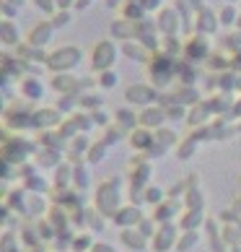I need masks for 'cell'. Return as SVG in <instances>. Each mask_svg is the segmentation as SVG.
<instances>
[{"mask_svg": "<svg viewBox=\"0 0 241 252\" xmlns=\"http://www.w3.org/2000/svg\"><path fill=\"white\" fill-rule=\"evenodd\" d=\"M145 73H148V81L153 83L156 89H166L171 83H177V76H179V60L166 55L163 50L153 52L151 60L145 63Z\"/></svg>", "mask_w": 241, "mask_h": 252, "instance_id": "cell-1", "label": "cell"}, {"mask_svg": "<svg viewBox=\"0 0 241 252\" xmlns=\"http://www.w3.org/2000/svg\"><path fill=\"white\" fill-rule=\"evenodd\" d=\"M83 63V50L78 44H60L47 52V60H44V68L50 73H73Z\"/></svg>", "mask_w": 241, "mask_h": 252, "instance_id": "cell-2", "label": "cell"}, {"mask_svg": "<svg viewBox=\"0 0 241 252\" xmlns=\"http://www.w3.org/2000/svg\"><path fill=\"white\" fill-rule=\"evenodd\" d=\"M117 39H99L94 42V47H91V55H88V68L91 73H101V70H112L119 55H122V47H117Z\"/></svg>", "mask_w": 241, "mask_h": 252, "instance_id": "cell-3", "label": "cell"}, {"mask_svg": "<svg viewBox=\"0 0 241 252\" xmlns=\"http://www.w3.org/2000/svg\"><path fill=\"white\" fill-rule=\"evenodd\" d=\"M3 125L5 133H24L34 127V107L31 101H18V104H5L3 109Z\"/></svg>", "mask_w": 241, "mask_h": 252, "instance_id": "cell-4", "label": "cell"}, {"mask_svg": "<svg viewBox=\"0 0 241 252\" xmlns=\"http://www.w3.org/2000/svg\"><path fill=\"white\" fill-rule=\"evenodd\" d=\"M119 200H122V192H119V177H109L107 182L99 185V190H96V208H99V213L114 219V213L122 208Z\"/></svg>", "mask_w": 241, "mask_h": 252, "instance_id": "cell-5", "label": "cell"}, {"mask_svg": "<svg viewBox=\"0 0 241 252\" xmlns=\"http://www.w3.org/2000/svg\"><path fill=\"white\" fill-rule=\"evenodd\" d=\"M161 99V89H156L151 81H137V83H130V86L125 89V104L130 107H151V104H159Z\"/></svg>", "mask_w": 241, "mask_h": 252, "instance_id": "cell-6", "label": "cell"}, {"mask_svg": "<svg viewBox=\"0 0 241 252\" xmlns=\"http://www.w3.org/2000/svg\"><path fill=\"white\" fill-rule=\"evenodd\" d=\"M36 151V146L31 141H26V138L21 135H11V133H5L3 138V161L8 164H21L26 161L31 154Z\"/></svg>", "mask_w": 241, "mask_h": 252, "instance_id": "cell-7", "label": "cell"}, {"mask_svg": "<svg viewBox=\"0 0 241 252\" xmlns=\"http://www.w3.org/2000/svg\"><path fill=\"white\" fill-rule=\"evenodd\" d=\"M156 26H159L161 36H179L184 29V18L179 13L177 5H163L159 13H156Z\"/></svg>", "mask_w": 241, "mask_h": 252, "instance_id": "cell-8", "label": "cell"}, {"mask_svg": "<svg viewBox=\"0 0 241 252\" xmlns=\"http://www.w3.org/2000/svg\"><path fill=\"white\" fill-rule=\"evenodd\" d=\"M210 36L205 34H197V32H192L187 39H184V60H189V63H205L210 58Z\"/></svg>", "mask_w": 241, "mask_h": 252, "instance_id": "cell-9", "label": "cell"}, {"mask_svg": "<svg viewBox=\"0 0 241 252\" xmlns=\"http://www.w3.org/2000/svg\"><path fill=\"white\" fill-rule=\"evenodd\" d=\"M44 91H47V86H44V81L36 76V73H26V76L18 78V96L24 101L36 104V101L44 99Z\"/></svg>", "mask_w": 241, "mask_h": 252, "instance_id": "cell-10", "label": "cell"}, {"mask_svg": "<svg viewBox=\"0 0 241 252\" xmlns=\"http://www.w3.org/2000/svg\"><path fill=\"white\" fill-rule=\"evenodd\" d=\"M127 177H130V185H137V188H148V182H151L153 177V166H151V158L145 154L135 156L133 161L127 166Z\"/></svg>", "mask_w": 241, "mask_h": 252, "instance_id": "cell-11", "label": "cell"}, {"mask_svg": "<svg viewBox=\"0 0 241 252\" xmlns=\"http://www.w3.org/2000/svg\"><path fill=\"white\" fill-rule=\"evenodd\" d=\"M218 29H220L218 11H215V8H210V5H202L200 11L194 13V29H192V32L213 36V34H218Z\"/></svg>", "mask_w": 241, "mask_h": 252, "instance_id": "cell-12", "label": "cell"}, {"mask_svg": "<svg viewBox=\"0 0 241 252\" xmlns=\"http://www.w3.org/2000/svg\"><path fill=\"white\" fill-rule=\"evenodd\" d=\"M54 32H57V29L52 26L50 18H42V21H36L31 29H29V34H26V39H24V42H29L31 47H36V50H44L47 44H52Z\"/></svg>", "mask_w": 241, "mask_h": 252, "instance_id": "cell-13", "label": "cell"}, {"mask_svg": "<svg viewBox=\"0 0 241 252\" xmlns=\"http://www.w3.org/2000/svg\"><path fill=\"white\" fill-rule=\"evenodd\" d=\"M62 109L54 104V107H34V127L36 130H54L62 125Z\"/></svg>", "mask_w": 241, "mask_h": 252, "instance_id": "cell-14", "label": "cell"}, {"mask_svg": "<svg viewBox=\"0 0 241 252\" xmlns=\"http://www.w3.org/2000/svg\"><path fill=\"white\" fill-rule=\"evenodd\" d=\"M47 86L54 91V94H60V96H65V94H80V91H83V86H80V81H78L76 73H52V78H50Z\"/></svg>", "mask_w": 241, "mask_h": 252, "instance_id": "cell-15", "label": "cell"}, {"mask_svg": "<svg viewBox=\"0 0 241 252\" xmlns=\"http://www.w3.org/2000/svg\"><path fill=\"white\" fill-rule=\"evenodd\" d=\"M127 143H130V148H135L137 154H148L156 146V130H151V127H135L133 133L127 135Z\"/></svg>", "mask_w": 241, "mask_h": 252, "instance_id": "cell-16", "label": "cell"}, {"mask_svg": "<svg viewBox=\"0 0 241 252\" xmlns=\"http://www.w3.org/2000/svg\"><path fill=\"white\" fill-rule=\"evenodd\" d=\"M169 123V115H166V107L161 104H151V107H143L140 109V127H151V130H159Z\"/></svg>", "mask_w": 241, "mask_h": 252, "instance_id": "cell-17", "label": "cell"}, {"mask_svg": "<svg viewBox=\"0 0 241 252\" xmlns=\"http://www.w3.org/2000/svg\"><path fill=\"white\" fill-rule=\"evenodd\" d=\"M112 115H114V125L122 127L127 135L133 133L135 127H140V112H137L135 107H130V104L127 107H117Z\"/></svg>", "mask_w": 241, "mask_h": 252, "instance_id": "cell-18", "label": "cell"}, {"mask_svg": "<svg viewBox=\"0 0 241 252\" xmlns=\"http://www.w3.org/2000/svg\"><path fill=\"white\" fill-rule=\"evenodd\" d=\"M109 34H112V39H117L119 44L130 42V39H137V24L125 18V16H119L112 21V26H109Z\"/></svg>", "mask_w": 241, "mask_h": 252, "instance_id": "cell-19", "label": "cell"}, {"mask_svg": "<svg viewBox=\"0 0 241 252\" xmlns=\"http://www.w3.org/2000/svg\"><path fill=\"white\" fill-rule=\"evenodd\" d=\"M177 242H179V231L174 229L171 223H161L159 231L153 234V250L156 252H166V250L177 247Z\"/></svg>", "mask_w": 241, "mask_h": 252, "instance_id": "cell-20", "label": "cell"}, {"mask_svg": "<svg viewBox=\"0 0 241 252\" xmlns=\"http://www.w3.org/2000/svg\"><path fill=\"white\" fill-rule=\"evenodd\" d=\"M213 109H210V104H208V99H202L200 104H194V107H189V112H187V127H202V125H210L213 123Z\"/></svg>", "mask_w": 241, "mask_h": 252, "instance_id": "cell-21", "label": "cell"}, {"mask_svg": "<svg viewBox=\"0 0 241 252\" xmlns=\"http://www.w3.org/2000/svg\"><path fill=\"white\" fill-rule=\"evenodd\" d=\"M171 94H174V101L182 107H194L202 101V91L197 86H187V83H174Z\"/></svg>", "mask_w": 241, "mask_h": 252, "instance_id": "cell-22", "label": "cell"}, {"mask_svg": "<svg viewBox=\"0 0 241 252\" xmlns=\"http://www.w3.org/2000/svg\"><path fill=\"white\" fill-rule=\"evenodd\" d=\"M143 221V213L140 208H137L135 203H130V205H122L117 213H114V223L119 229H130V226H137V223Z\"/></svg>", "mask_w": 241, "mask_h": 252, "instance_id": "cell-23", "label": "cell"}, {"mask_svg": "<svg viewBox=\"0 0 241 252\" xmlns=\"http://www.w3.org/2000/svg\"><path fill=\"white\" fill-rule=\"evenodd\" d=\"M119 47H122V55H125V58L127 60H133V63H148V60H151V50H148L145 47V44L140 42V39H130V42H122V44H119Z\"/></svg>", "mask_w": 241, "mask_h": 252, "instance_id": "cell-24", "label": "cell"}, {"mask_svg": "<svg viewBox=\"0 0 241 252\" xmlns=\"http://www.w3.org/2000/svg\"><path fill=\"white\" fill-rule=\"evenodd\" d=\"M0 44L3 47H18L21 44V32H18L13 18H3L0 21Z\"/></svg>", "mask_w": 241, "mask_h": 252, "instance_id": "cell-25", "label": "cell"}, {"mask_svg": "<svg viewBox=\"0 0 241 252\" xmlns=\"http://www.w3.org/2000/svg\"><path fill=\"white\" fill-rule=\"evenodd\" d=\"M119 242H122L125 247H130V250L140 252V250H145L148 237H145L137 226H130V229H122V231H119Z\"/></svg>", "mask_w": 241, "mask_h": 252, "instance_id": "cell-26", "label": "cell"}, {"mask_svg": "<svg viewBox=\"0 0 241 252\" xmlns=\"http://www.w3.org/2000/svg\"><path fill=\"white\" fill-rule=\"evenodd\" d=\"M205 68H208V73H226V70H231V55H226V50L210 52V58L205 60Z\"/></svg>", "mask_w": 241, "mask_h": 252, "instance_id": "cell-27", "label": "cell"}, {"mask_svg": "<svg viewBox=\"0 0 241 252\" xmlns=\"http://www.w3.org/2000/svg\"><path fill=\"white\" fill-rule=\"evenodd\" d=\"M88 148H91V141L83 133H78L76 138H70V141H68V151H70L68 156H70V161H78V158L83 161V156H86Z\"/></svg>", "mask_w": 241, "mask_h": 252, "instance_id": "cell-28", "label": "cell"}, {"mask_svg": "<svg viewBox=\"0 0 241 252\" xmlns=\"http://www.w3.org/2000/svg\"><path fill=\"white\" fill-rule=\"evenodd\" d=\"M239 16H241V11L236 8V3H223V5L218 8L220 26H226V29H236V24H239Z\"/></svg>", "mask_w": 241, "mask_h": 252, "instance_id": "cell-29", "label": "cell"}, {"mask_svg": "<svg viewBox=\"0 0 241 252\" xmlns=\"http://www.w3.org/2000/svg\"><path fill=\"white\" fill-rule=\"evenodd\" d=\"M109 148H112V146H109L104 138H101V141H96V143H91V148L86 151V164H91V166L101 164V161L109 156Z\"/></svg>", "mask_w": 241, "mask_h": 252, "instance_id": "cell-30", "label": "cell"}, {"mask_svg": "<svg viewBox=\"0 0 241 252\" xmlns=\"http://www.w3.org/2000/svg\"><path fill=\"white\" fill-rule=\"evenodd\" d=\"M179 133L177 130H171V127H159L156 130V143H159L161 148H166V151H169V148H177L179 146Z\"/></svg>", "mask_w": 241, "mask_h": 252, "instance_id": "cell-31", "label": "cell"}, {"mask_svg": "<svg viewBox=\"0 0 241 252\" xmlns=\"http://www.w3.org/2000/svg\"><path fill=\"white\" fill-rule=\"evenodd\" d=\"M197 63H189V60H179V76L177 83H187V86H197Z\"/></svg>", "mask_w": 241, "mask_h": 252, "instance_id": "cell-32", "label": "cell"}, {"mask_svg": "<svg viewBox=\"0 0 241 252\" xmlns=\"http://www.w3.org/2000/svg\"><path fill=\"white\" fill-rule=\"evenodd\" d=\"M80 109H86V112H94L99 107H104V96H101V89L99 91H80Z\"/></svg>", "mask_w": 241, "mask_h": 252, "instance_id": "cell-33", "label": "cell"}, {"mask_svg": "<svg viewBox=\"0 0 241 252\" xmlns=\"http://www.w3.org/2000/svg\"><path fill=\"white\" fill-rule=\"evenodd\" d=\"M96 76V89L101 91H112L119 86V73L112 68V70H101V73H94Z\"/></svg>", "mask_w": 241, "mask_h": 252, "instance_id": "cell-34", "label": "cell"}, {"mask_svg": "<svg viewBox=\"0 0 241 252\" xmlns=\"http://www.w3.org/2000/svg\"><path fill=\"white\" fill-rule=\"evenodd\" d=\"M161 50L166 55H171V58H184V39H179V36H163L161 42Z\"/></svg>", "mask_w": 241, "mask_h": 252, "instance_id": "cell-35", "label": "cell"}, {"mask_svg": "<svg viewBox=\"0 0 241 252\" xmlns=\"http://www.w3.org/2000/svg\"><path fill=\"white\" fill-rule=\"evenodd\" d=\"M197 141H194L192 135H187V138H182L179 141V146L174 148V151H177V158H182V161H187V158H192L194 154H197Z\"/></svg>", "mask_w": 241, "mask_h": 252, "instance_id": "cell-36", "label": "cell"}, {"mask_svg": "<svg viewBox=\"0 0 241 252\" xmlns=\"http://www.w3.org/2000/svg\"><path fill=\"white\" fill-rule=\"evenodd\" d=\"M36 158H39V164H44V166H60V151L57 148L42 146V151H36Z\"/></svg>", "mask_w": 241, "mask_h": 252, "instance_id": "cell-37", "label": "cell"}, {"mask_svg": "<svg viewBox=\"0 0 241 252\" xmlns=\"http://www.w3.org/2000/svg\"><path fill=\"white\" fill-rule=\"evenodd\" d=\"M223 50H226L228 55L241 52V29H228L226 39H223Z\"/></svg>", "mask_w": 241, "mask_h": 252, "instance_id": "cell-38", "label": "cell"}, {"mask_svg": "<svg viewBox=\"0 0 241 252\" xmlns=\"http://www.w3.org/2000/svg\"><path fill=\"white\" fill-rule=\"evenodd\" d=\"M202 223V208H187V213L182 216V226L187 231H194V226Z\"/></svg>", "mask_w": 241, "mask_h": 252, "instance_id": "cell-39", "label": "cell"}, {"mask_svg": "<svg viewBox=\"0 0 241 252\" xmlns=\"http://www.w3.org/2000/svg\"><path fill=\"white\" fill-rule=\"evenodd\" d=\"M50 21H52V26L54 29H68V26L73 24V11H54L52 16H50Z\"/></svg>", "mask_w": 241, "mask_h": 252, "instance_id": "cell-40", "label": "cell"}, {"mask_svg": "<svg viewBox=\"0 0 241 252\" xmlns=\"http://www.w3.org/2000/svg\"><path fill=\"white\" fill-rule=\"evenodd\" d=\"M73 174H76V166L60 164L57 166V174H54V182H57V185H70L73 182Z\"/></svg>", "mask_w": 241, "mask_h": 252, "instance_id": "cell-41", "label": "cell"}, {"mask_svg": "<svg viewBox=\"0 0 241 252\" xmlns=\"http://www.w3.org/2000/svg\"><path fill=\"white\" fill-rule=\"evenodd\" d=\"M125 135H127V133H125L122 127H117L114 123L109 125V127H104V141H107L109 146H114V143H119V141H122Z\"/></svg>", "mask_w": 241, "mask_h": 252, "instance_id": "cell-42", "label": "cell"}, {"mask_svg": "<svg viewBox=\"0 0 241 252\" xmlns=\"http://www.w3.org/2000/svg\"><path fill=\"white\" fill-rule=\"evenodd\" d=\"M145 203H151V205L163 203V190L156 188V185H148V188H145Z\"/></svg>", "mask_w": 241, "mask_h": 252, "instance_id": "cell-43", "label": "cell"}, {"mask_svg": "<svg viewBox=\"0 0 241 252\" xmlns=\"http://www.w3.org/2000/svg\"><path fill=\"white\" fill-rule=\"evenodd\" d=\"M91 115H94V123H96V125H104V127H109V125L114 123V115H109V112H107L104 107L94 109V112H91Z\"/></svg>", "mask_w": 241, "mask_h": 252, "instance_id": "cell-44", "label": "cell"}, {"mask_svg": "<svg viewBox=\"0 0 241 252\" xmlns=\"http://www.w3.org/2000/svg\"><path fill=\"white\" fill-rule=\"evenodd\" d=\"M194 245H197V234H194V231H187L184 237H179V242H177V250H179V252H189Z\"/></svg>", "mask_w": 241, "mask_h": 252, "instance_id": "cell-45", "label": "cell"}, {"mask_svg": "<svg viewBox=\"0 0 241 252\" xmlns=\"http://www.w3.org/2000/svg\"><path fill=\"white\" fill-rule=\"evenodd\" d=\"M31 3H34L36 11H42L47 18H50L54 11H57V3H54V0H31Z\"/></svg>", "mask_w": 241, "mask_h": 252, "instance_id": "cell-46", "label": "cell"}, {"mask_svg": "<svg viewBox=\"0 0 241 252\" xmlns=\"http://www.w3.org/2000/svg\"><path fill=\"white\" fill-rule=\"evenodd\" d=\"M137 229H140L148 239H153V234L159 231V229H156V219H143L140 223H137Z\"/></svg>", "mask_w": 241, "mask_h": 252, "instance_id": "cell-47", "label": "cell"}, {"mask_svg": "<svg viewBox=\"0 0 241 252\" xmlns=\"http://www.w3.org/2000/svg\"><path fill=\"white\" fill-rule=\"evenodd\" d=\"M73 180L78 182V188H88V169H83V166H76V174H73Z\"/></svg>", "mask_w": 241, "mask_h": 252, "instance_id": "cell-48", "label": "cell"}, {"mask_svg": "<svg viewBox=\"0 0 241 252\" xmlns=\"http://www.w3.org/2000/svg\"><path fill=\"white\" fill-rule=\"evenodd\" d=\"M140 5L145 8V13H159L163 8V0H140Z\"/></svg>", "mask_w": 241, "mask_h": 252, "instance_id": "cell-49", "label": "cell"}, {"mask_svg": "<svg viewBox=\"0 0 241 252\" xmlns=\"http://www.w3.org/2000/svg\"><path fill=\"white\" fill-rule=\"evenodd\" d=\"M73 247H76V252H80V250H91V247H94V242H91V237H76Z\"/></svg>", "mask_w": 241, "mask_h": 252, "instance_id": "cell-50", "label": "cell"}, {"mask_svg": "<svg viewBox=\"0 0 241 252\" xmlns=\"http://www.w3.org/2000/svg\"><path fill=\"white\" fill-rule=\"evenodd\" d=\"M0 11H3V18H16L18 8H16V5H11V3H3V0H0Z\"/></svg>", "mask_w": 241, "mask_h": 252, "instance_id": "cell-51", "label": "cell"}, {"mask_svg": "<svg viewBox=\"0 0 241 252\" xmlns=\"http://www.w3.org/2000/svg\"><path fill=\"white\" fill-rule=\"evenodd\" d=\"M231 70H234L236 76H241V52H234V55H231Z\"/></svg>", "mask_w": 241, "mask_h": 252, "instance_id": "cell-52", "label": "cell"}, {"mask_svg": "<svg viewBox=\"0 0 241 252\" xmlns=\"http://www.w3.org/2000/svg\"><path fill=\"white\" fill-rule=\"evenodd\" d=\"M57 11H76V0H54Z\"/></svg>", "mask_w": 241, "mask_h": 252, "instance_id": "cell-53", "label": "cell"}, {"mask_svg": "<svg viewBox=\"0 0 241 252\" xmlns=\"http://www.w3.org/2000/svg\"><path fill=\"white\" fill-rule=\"evenodd\" d=\"M231 117H234V120H241V94L234 99V107H231Z\"/></svg>", "mask_w": 241, "mask_h": 252, "instance_id": "cell-54", "label": "cell"}, {"mask_svg": "<svg viewBox=\"0 0 241 252\" xmlns=\"http://www.w3.org/2000/svg\"><path fill=\"white\" fill-rule=\"evenodd\" d=\"M94 5V0H76V11H88Z\"/></svg>", "mask_w": 241, "mask_h": 252, "instance_id": "cell-55", "label": "cell"}, {"mask_svg": "<svg viewBox=\"0 0 241 252\" xmlns=\"http://www.w3.org/2000/svg\"><path fill=\"white\" fill-rule=\"evenodd\" d=\"M122 5H125V0H107V8H112V11H119Z\"/></svg>", "mask_w": 241, "mask_h": 252, "instance_id": "cell-56", "label": "cell"}, {"mask_svg": "<svg viewBox=\"0 0 241 252\" xmlns=\"http://www.w3.org/2000/svg\"><path fill=\"white\" fill-rule=\"evenodd\" d=\"M94 252H117V250L109 245H94Z\"/></svg>", "mask_w": 241, "mask_h": 252, "instance_id": "cell-57", "label": "cell"}, {"mask_svg": "<svg viewBox=\"0 0 241 252\" xmlns=\"http://www.w3.org/2000/svg\"><path fill=\"white\" fill-rule=\"evenodd\" d=\"M3 3H11V5H16L18 11H21V8L26 5V0H3Z\"/></svg>", "mask_w": 241, "mask_h": 252, "instance_id": "cell-58", "label": "cell"}, {"mask_svg": "<svg viewBox=\"0 0 241 252\" xmlns=\"http://www.w3.org/2000/svg\"><path fill=\"white\" fill-rule=\"evenodd\" d=\"M236 91H239V94H241V76H239V81H236Z\"/></svg>", "mask_w": 241, "mask_h": 252, "instance_id": "cell-59", "label": "cell"}, {"mask_svg": "<svg viewBox=\"0 0 241 252\" xmlns=\"http://www.w3.org/2000/svg\"><path fill=\"white\" fill-rule=\"evenodd\" d=\"M236 29H241V16H239V24H236Z\"/></svg>", "mask_w": 241, "mask_h": 252, "instance_id": "cell-60", "label": "cell"}, {"mask_svg": "<svg viewBox=\"0 0 241 252\" xmlns=\"http://www.w3.org/2000/svg\"><path fill=\"white\" fill-rule=\"evenodd\" d=\"M228 3H239V0H228Z\"/></svg>", "mask_w": 241, "mask_h": 252, "instance_id": "cell-61", "label": "cell"}]
</instances>
